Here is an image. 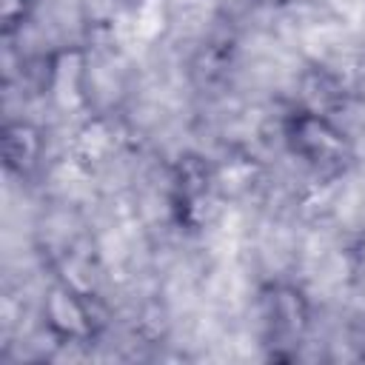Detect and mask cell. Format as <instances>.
<instances>
[{"instance_id":"2","label":"cell","mask_w":365,"mask_h":365,"mask_svg":"<svg viewBox=\"0 0 365 365\" xmlns=\"http://www.w3.org/2000/svg\"><path fill=\"white\" fill-rule=\"evenodd\" d=\"M43 314H46V322L48 328L60 336V339H86L91 336L94 331V322H91V311L88 305L83 302V297L68 288V285H54L43 302Z\"/></svg>"},{"instance_id":"3","label":"cell","mask_w":365,"mask_h":365,"mask_svg":"<svg viewBox=\"0 0 365 365\" xmlns=\"http://www.w3.org/2000/svg\"><path fill=\"white\" fill-rule=\"evenodd\" d=\"M43 148V137L31 123H9L3 131V154L6 165L17 171H29Z\"/></svg>"},{"instance_id":"1","label":"cell","mask_w":365,"mask_h":365,"mask_svg":"<svg viewBox=\"0 0 365 365\" xmlns=\"http://www.w3.org/2000/svg\"><path fill=\"white\" fill-rule=\"evenodd\" d=\"M285 137L291 143V151L299 154L319 174H339L354 157L351 143L331 123L328 114H317L308 108L294 111L285 123Z\"/></svg>"}]
</instances>
